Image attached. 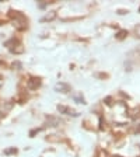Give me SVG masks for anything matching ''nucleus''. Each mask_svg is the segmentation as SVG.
I'll list each match as a JSON object with an SVG mask.
<instances>
[{
	"instance_id": "f257e3e1",
	"label": "nucleus",
	"mask_w": 140,
	"mask_h": 157,
	"mask_svg": "<svg viewBox=\"0 0 140 157\" xmlns=\"http://www.w3.org/2000/svg\"><path fill=\"white\" fill-rule=\"evenodd\" d=\"M58 111H59V112H62V114L70 115V116H77V115H79L73 108H69V107H66V105H58Z\"/></svg>"
},
{
	"instance_id": "f03ea898",
	"label": "nucleus",
	"mask_w": 140,
	"mask_h": 157,
	"mask_svg": "<svg viewBox=\"0 0 140 157\" xmlns=\"http://www.w3.org/2000/svg\"><path fill=\"white\" fill-rule=\"evenodd\" d=\"M55 91H58V93H69L70 86L66 84V83H58V84L55 86Z\"/></svg>"
},
{
	"instance_id": "7ed1b4c3",
	"label": "nucleus",
	"mask_w": 140,
	"mask_h": 157,
	"mask_svg": "<svg viewBox=\"0 0 140 157\" xmlns=\"http://www.w3.org/2000/svg\"><path fill=\"white\" fill-rule=\"evenodd\" d=\"M39 86H41V80L39 79L34 77V79L28 80V88H31V90H35V88H38Z\"/></svg>"
},
{
	"instance_id": "20e7f679",
	"label": "nucleus",
	"mask_w": 140,
	"mask_h": 157,
	"mask_svg": "<svg viewBox=\"0 0 140 157\" xmlns=\"http://www.w3.org/2000/svg\"><path fill=\"white\" fill-rule=\"evenodd\" d=\"M48 122L51 123V126H59L62 121L59 119V118H55V116H51V118H48Z\"/></svg>"
},
{
	"instance_id": "39448f33",
	"label": "nucleus",
	"mask_w": 140,
	"mask_h": 157,
	"mask_svg": "<svg viewBox=\"0 0 140 157\" xmlns=\"http://www.w3.org/2000/svg\"><path fill=\"white\" fill-rule=\"evenodd\" d=\"M73 98L76 100V101L79 103V104H84V103H86V101H84V97H83V95H81L80 93L74 94V95H73Z\"/></svg>"
},
{
	"instance_id": "423d86ee",
	"label": "nucleus",
	"mask_w": 140,
	"mask_h": 157,
	"mask_svg": "<svg viewBox=\"0 0 140 157\" xmlns=\"http://www.w3.org/2000/svg\"><path fill=\"white\" fill-rule=\"evenodd\" d=\"M56 18V13L52 11L51 14H46L45 17H42V21H49V20H55Z\"/></svg>"
},
{
	"instance_id": "0eeeda50",
	"label": "nucleus",
	"mask_w": 140,
	"mask_h": 157,
	"mask_svg": "<svg viewBox=\"0 0 140 157\" xmlns=\"http://www.w3.org/2000/svg\"><path fill=\"white\" fill-rule=\"evenodd\" d=\"M126 35H128V31H126V29H122L121 32H118L116 38H118V39H123V38H125Z\"/></svg>"
},
{
	"instance_id": "6e6552de",
	"label": "nucleus",
	"mask_w": 140,
	"mask_h": 157,
	"mask_svg": "<svg viewBox=\"0 0 140 157\" xmlns=\"http://www.w3.org/2000/svg\"><path fill=\"white\" fill-rule=\"evenodd\" d=\"M134 35H136V37H139V38H140V24H139V25H136V27H134Z\"/></svg>"
},
{
	"instance_id": "1a4fd4ad",
	"label": "nucleus",
	"mask_w": 140,
	"mask_h": 157,
	"mask_svg": "<svg viewBox=\"0 0 140 157\" xmlns=\"http://www.w3.org/2000/svg\"><path fill=\"white\" fill-rule=\"evenodd\" d=\"M6 154H14V153H17V149L16 147H13V149H9V150L4 151Z\"/></svg>"
},
{
	"instance_id": "9d476101",
	"label": "nucleus",
	"mask_w": 140,
	"mask_h": 157,
	"mask_svg": "<svg viewBox=\"0 0 140 157\" xmlns=\"http://www.w3.org/2000/svg\"><path fill=\"white\" fill-rule=\"evenodd\" d=\"M13 67H14V69H17V70H20V69H21V63H20V62H14V63H13Z\"/></svg>"
},
{
	"instance_id": "9b49d317",
	"label": "nucleus",
	"mask_w": 140,
	"mask_h": 157,
	"mask_svg": "<svg viewBox=\"0 0 140 157\" xmlns=\"http://www.w3.org/2000/svg\"><path fill=\"white\" fill-rule=\"evenodd\" d=\"M0 80H3V76H1V75H0Z\"/></svg>"
},
{
	"instance_id": "f8f14e48",
	"label": "nucleus",
	"mask_w": 140,
	"mask_h": 157,
	"mask_svg": "<svg viewBox=\"0 0 140 157\" xmlns=\"http://www.w3.org/2000/svg\"><path fill=\"white\" fill-rule=\"evenodd\" d=\"M139 11H140V7H139Z\"/></svg>"
}]
</instances>
